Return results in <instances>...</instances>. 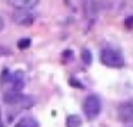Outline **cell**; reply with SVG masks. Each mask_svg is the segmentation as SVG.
<instances>
[{
    "mask_svg": "<svg viewBox=\"0 0 133 127\" xmlns=\"http://www.w3.org/2000/svg\"><path fill=\"white\" fill-rule=\"evenodd\" d=\"M119 121L122 123H132L133 121V106L132 104H123L117 110Z\"/></svg>",
    "mask_w": 133,
    "mask_h": 127,
    "instance_id": "cell-5",
    "label": "cell"
},
{
    "mask_svg": "<svg viewBox=\"0 0 133 127\" xmlns=\"http://www.w3.org/2000/svg\"><path fill=\"white\" fill-rule=\"evenodd\" d=\"M127 127H133V124H130V126H127Z\"/></svg>",
    "mask_w": 133,
    "mask_h": 127,
    "instance_id": "cell-15",
    "label": "cell"
},
{
    "mask_svg": "<svg viewBox=\"0 0 133 127\" xmlns=\"http://www.w3.org/2000/svg\"><path fill=\"white\" fill-rule=\"evenodd\" d=\"M100 61L107 67H123L124 66V59L120 54V52L113 49H103L100 52Z\"/></svg>",
    "mask_w": 133,
    "mask_h": 127,
    "instance_id": "cell-2",
    "label": "cell"
},
{
    "mask_svg": "<svg viewBox=\"0 0 133 127\" xmlns=\"http://www.w3.org/2000/svg\"><path fill=\"white\" fill-rule=\"evenodd\" d=\"M13 20L16 24H20V26H30L35 20V15L27 9H17L13 13Z\"/></svg>",
    "mask_w": 133,
    "mask_h": 127,
    "instance_id": "cell-4",
    "label": "cell"
},
{
    "mask_svg": "<svg viewBox=\"0 0 133 127\" xmlns=\"http://www.w3.org/2000/svg\"><path fill=\"white\" fill-rule=\"evenodd\" d=\"M7 54H10V50L7 47L0 46V56H7Z\"/></svg>",
    "mask_w": 133,
    "mask_h": 127,
    "instance_id": "cell-13",
    "label": "cell"
},
{
    "mask_svg": "<svg viewBox=\"0 0 133 127\" xmlns=\"http://www.w3.org/2000/svg\"><path fill=\"white\" fill-rule=\"evenodd\" d=\"M10 81H12V84H13L12 91L20 93V90L24 87V73L23 72H15L10 76Z\"/></svg>",
    "mask_w": 133,
    "mask_h": 127,
    "instance_id": "cell-6",
    "label": "cell"
},
{
    "mask_svg": "<svg viewBox=\"0 0 133 127\" xmlns=\"http://www.w3.org/2000/svg\"><path fill=\"white\" fill-rule=\"evenodd\" d=\"M69 83H70V86L76 87V89H83V87H84L83 84H82L80 81L77 80V79H75V77H73V79H70V80H69Z\"/></svg>",
    "mask_w": 133,
    "mask_h": 127,
    "instance_id": "cell-12",
    "label": "cell"
},
{
    "mask_svg": "<svg viewBox=\"0 0 133 127\" xmlns=\"http://www.w3.org/2000/svg\"><path fill=\"white\" fill-rule=\"evenodd\" d=\"M82 120L77 114H70L66 118V127H80Z\"/></svg>",
    "mask_w": 133,
    "mask_h": 127,
    "instance_id": "cell-9",
    "label": "cell"
},
{
    "mask_svg": "<svg viewBox=\"0 0 133 127\" xmlns=\"http://www.w3.org/2000/svg\"><path fill=\"white\" fill-rule=\"evenodd\" d=\"M3 27H4V23H3V20H2V17H0V32H2Z\"/></svg>",
    "mask_w": 133,
    "mask_h": 127,
    "instance_id": "cell-14",
    "label": "cell"
},
{
    "mask_svg": "<svg viewBox=\"0 0 133 127\" xmlns=\"http://www.w3.org/2000/svg\"><path fill=\"white\" fill-rule=\"evenodd\" d=\"M82 60H83V63L84 64H92V60H93V56H92V53H90V50H87V49H84V50H82Z\"/></svg>",
    "mask_w": 133,
    "mask_h": 127,
    "instance_id": "cell-10",
    "label": "cell"
},
{
    "mask_svg": "<svg viewBox=\"0 0 133 127\" xmlns=\"http://www.w3.org/2000/svg\"><path fill=\"white\" fill-rule=\"evenodd\" d=\"M3 101L9 106H17L20 109H29L35 104V101L32 100V97L29 96H24L22 93H17V91H9L3 96Z\"/></svg>",
    "mask_w": 133,
    "mask_h": 127,
    "instance_id": "cell-1",
    "label": "cell"
},
{
    "mask_svg": "<svg viewBox=\"0 0 133 127\" xmlns=\"http://www.w3.org/2000/svg\"><path fill=\"white\" fill-rule=\"evenodd\" d=\"M16 127H39V123L33 117H23L16 124Z\"/></svg>",
    "mask_w": 133,
    "mask_h": 127,
    "instance_id": "cell-8",
    "label": "cell"
},
{
    "mask_svg": "<svg viewBox=\"0 0 133 127\" xmlns=\"http://www.w3.org/2000/svg\"><path fill=\"white\" fill-rule=\"evenodd\" d=\"M30 44H32V40H30V39H20V40L17 41V47H19L20 50L29 49Z\"/></svg>",
    "mask_w": 133,
    "mask_h": 127,
    "instance_id": "cell-11",
    "label": "cell"
},
{
    "mask_svg": "<svg viewBox=\"0 0 133 127\" xmlns=\"http://www.w3.org/2000/svg\"><path fill=\"white\" fill-rule=\"evenodd\" d=\"M9 3L15 4V7H17V9H29V7L39 4V2L37 0H10Z\"/></svg>",
    "mask_w": 133,
    "mask_h": 127,
    "instance_id": "cell-7",
    "label": "cell"
},
{
    "mask_svg": "<svg viewBox=\"0 0 133 127\" xmlns=\"http://www.w3.org/2000/svg\"><path fill=\"white\" fill-rule=\"evenodd\" d=\"M100 109H102V104H100V98L95 94H90L86 97L83 103V111L86 114V117L89 120H93L99 116L100 113Z\"/></svg>",
    "mask_w": 133,
    "mask_h": 127,
    "instance_id": "cell-3",
    "label": "cell"
}]
</instances>
